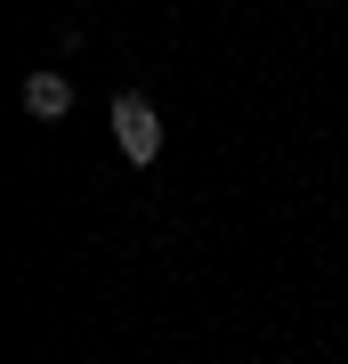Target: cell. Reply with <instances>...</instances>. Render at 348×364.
<instances>
[{
  "label": "cell",
  "mask_w": 348,
  "mask_h": 364,
  "mask_svg": "<svg viewBox=\"0 0 348 364\" xmlns=\"http://www.w3.org/2000/svg\"><path fill=\"white\" fill-rule=\"evenodd\" d=\"M114 138H122V154L146 170V162L162 154V114H154L138 90H122V97H114Z\"/></svg>",
  "instance_id": "obj_1"
},
{
  "label": "cell",
  "mask_w": 348,
  "mask_h": 364,
  "mask_svg": "<svg viewBox=\"0 0 348 364\" xmlns=\"http://www.w3.org/2000/svg\"><path fill=\"white\" fill-rule=\"evenodd\" d=\"M25 114H33V122H65V114H73V81H65L57 65L25 73Z\"/></svg>",
  "instance_id": "obj_2"
}]
</instances>
